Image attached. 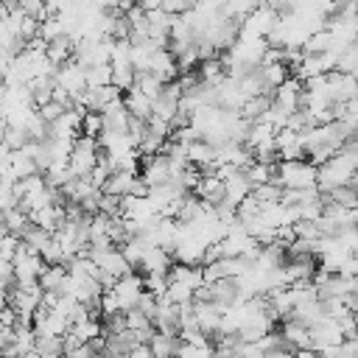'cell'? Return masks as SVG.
<instances>
[{
  "instance_id": "1",
  "label": "cell",
  "mask_w": 358,
  "mask_h": 358,
  "mask_svg": "<svg viewBox=\"0 0 358 358\" xmlns=\"http://www.w3.org/2000/svg\"><path fill=\"white\" fill-rule=\"evenodd\" d=\"M271 182L280 187H316V168L308 159H277Z\"/></svg>"
},
{
  "instance_id": "2",
  "label": "cell",
  "mask_w": 358,
  "mask_h": 358,
  "mask_svg": "<svg viewBox=\"0 0 358 358\" xmlns=\"http://www.w3.org/2000/svg\"><path fill=\"white\" fill-rule=\"evenodd\" d=\"M95 157H98V143H95V137L78 134V137L73 140V151H70V157H67V171H70V176L87 179V173L95 168Z\"/></svg>"
},
{
  "instance_id": "3",
  "label": "cell",
  "mask_w": 358,
  "mask_h": 358,
  "mask_svg": "<svg viewBox=\"0 0 358 358\" xmlns=\"http://www.w3.org/2000/svg\"><path fill=\"white\" fill-rule=\"evenodd\" d=\"M112 291H115V296H117L120 310H131L134 302H137V296L143 294V274H140V271H129V274L117 277L115 285H112Z\"/></svg>"
},
{
  "instance_id": "4",
  "label": "cell",
  "mask_w": 358,
  "mask_h": 358,
  "mask_svg": "<svg viewBox=\"0 0 358 358\" xmlns=\"http://www.w3.org/2000/svg\"><path fill=\"white\" fill-rule=\"evenodd\" d=\"M171 263H173V257L165 252V249H159V246H148L145 252H143V260H140V274H165L168 268H171Z\"/></svg>"
},
{
  "instance_id": "5",
  "label": "cell",
  "mask_w": 358,
  "mask_h": 358,
  "mask_svg": "<svg viewBox=\"0 0 358 358\" xmlns=\"http://www.w3.org/2000/svg\"><path fill=\"white\" fill-rule=\"evenodd\" d=\"M120 103L123 109L131 115V117H140V120H148L151 117V98H145L140 90L129 87L123 95H120Z\"/></svg>"
},
{
  "instance_id": "6",
  "label": "cell",
  "mask_w": 358,
  "mask_h": 358,
  "mask_svg": "<svg viewBox=\"0 0 358 358\" xmlns=\"http://www.w3.org/2000/svg\"><path fill=\"white\" fill-rule=\"evenodd\" d=\"M145 347H148L151 358H173L176 350H179V336H168V333L154 330V336L148 338Z\"/></svg>"
},
{
  "instance_id": "7",
  "label": "cell",
  "mask_w": 358,
  "mask_h": 358,
  "mask_svg": "<svg viewBox=\"0 0 358 358\" xmlns=\"http://www.w3.org/2000/svg\"><path fill=\"white\" fill-rule=\"evenodd\" d=\"M319 201H322V204H324V201H333V204H338V207H344V210H355L358 193H355V187H350V185H338V187H333V190H327V193H319Z\"/></svg>"
},
{
  "instance_id": "8",
  "label": "cell",
  "mask_w": 358,
  "mask_h": 358,
  "mask_svg": "<svg viewBox=\"0 0 358 358\" xmlns=\"http://www.w3.org/2000/svg\"><path fill=\"white\" fill-rule=\"evenodd\" d=\"M134 173H123V171H112L109 179L103 182L101 193H109V196H129L131 193V185H134Z\"/></svg>"
},
{
  "instance_id": "9",
  "label": "cell",
  "mask_w": 358,
  "mask_h": 358,
  "mask_svg": "<svg viewBox=\"0 0 358 358\" xmlns=\"http://www.w3.org/2000/svg\"><path fill=\"white\" fill-rule=\"evenodd\" d=\"M64 277H67V266H45L42 268V274H39V288L42 291H56L59 294V288H62V282H64Z\"/></svg>"
},
{
  "instance_id": "10",
  "label": "cell",
  "mask_w": 358,
  "mask_h": 358,
  "mask_svg": "<svg viewBox=\"0 0 358 358\" xmlns=\"http://www.w3.org/2000/svg\"><path fill=\"white\" fill-rule=\"evenodd\" d=\"M78 344H87V341H92L95 336H103V330H101V322L98 319H84V322H76V324H70V330H67Z\"/></svg>"
},
{
  "instance_id": "11",
  "label": "cell",
  "mask_w": 358,
  "mask_h": 358,
  "mask_svg": "<svg viewBox=\"0 0 358 358\" xmlns=\"http://www.w3.org/2000/svg\"><path fill=\"white\" fill-rule=\"evenodd\" d=\"M134 90H140L145 98H157L159 95V90H162V81L154 76V73H148V70H143V73H134V84H131Z\"/></svg>"
},
{
  "instance_id": "12",
  "label": "cell",
  "mask_w": 358,
  "mask_h": 358,
  "mask_svg": "<svg viewBox=\"0 0 358 358\" xmlns=\"http://www.w3.org/2000/svg\"><path fill=\"white\" fill-rule=\"evenodd\" d=\"M3 218H6V229H8V235H14V238H22V232L31 227L28 215H25L20 207H11L8 213H3Z\"/></svg>"
},
{
  "instance_id": "13",
  "label": "cell",
  "mask_w": 358,
  "mask_h": 358,
  "mask_svg": "<svg viewBox=\"0 0 358 358\" xmlns=\"http://www.w3.org/2000/svg\"><path fill=\"white\" fill-rule=\"evenodd\" d=\"M252 196L260 201V207H271V204H280L282 187H280V185H274V182H266V185L252 187Z\"/></svg>"
},
{
  "instance_id": "14",
  "label": "cell",
  "mask_w": 358,
  "mask_h": 358,
  "mask_svg": "<svg viewBox=\"0 0 358 358\" xmlns=\"http://www.w3.org/2000/svg\"><path fill=\"white\" fill-rule=\"evenodd\" d=\"M355 64H358V50H355V45H347V48L338 53V59H336L333 70H336V73L355 76Z\"/></svg>"
},
{
  "instance_id": "15",
  "label": "cell",
  "mask_w": 358,
  "mask_h": 358,
  "mask_svg": "<svg viewBox=\"0 0 358 358\" xmlns=\"http://www.w3.org/2000/svg\"><path fill=\"white\" fill-rule=\"evenodd\" d=\"M20 241L28 246V252H36V255H39V249L50 241V232H45V229H39V227H34V224H31V227L22 232V238H20Z\"/></svg>"
},
{
  "instance_id": "16",
  "label": "cell",
  "mask_w": 358,
  "mask_h": 358,
  "mask_svg": "<svg viewBox=\"0 0 358 358\" xmlns=\"http://www.w3.org/2000/svg\"><path fill=\"white\" fill-rule=\"evenodd\" d=\"M34 350L42 355H62V336H36L34 333Z\"/></svg>"
},
{
  "instance_id": "17",
  "label": "cell",
  "mask_w": 358,
  "mask_h": 358,
  "mask_svg": "<svg viewBox=\"0 0 358 358\" xmlns=\"http://www.w3.org/2000/svg\"><path fill=\"white\" fill-rule=\"evenodd\" d=\"M101 115L98 112H84L81 115V126H78V134H84V137H98L101 134Z\"/></svg>"
},
{
  "instance_id": "18",
  "label": "cell",
  "mask_w": 358,
  "mask_h": 358,
  "mask_svg": "<svg viewBox=\"0 0 358 358\" xmlns=\"http://www.w3.org/2000/svg\"><path fill=\"white\" fill-rule=\"evenodd\" d=\"M123 316H126V327H129V330H134V333L154 327V324H151V319H145V316H143L140 310H134V308H131V310H123Z\"/></svg>"
},
{
  "instance_id": "19",
  "label": "cell",
  "mask_w": 358,
  "mask_h": 358,
  "mask_svg": "<svg viewBox=\"0 0 358 358\" xmlns=\"http://www.w3.org/2000/svg\"><path fill=\"white\" fill-rule=\"evenodd\" d=\"M17 196H14V185L11 182H0V213H8L11 207H17Z\"/></svg>"
},
{
  "instance_id": "20",
  "label": "cell",
  "mask_w": 358,
  "mask_h": 358,
  "mask_svg": "<svg viewBox=\"0 0 358 358\" xmlns=\"http://www.w3.org/2000/svg\"><path fill=\"white\" fill-rule=\"evenodd\" d=\"M17 246H20V238H14V235H0V257H3V260H11L14 252H17Z\"/></svg>"
},
{
  "instance_id": "21",
  "label": "cell",
  "mask_w": 358,
  "mask_h": 358,
  "mask_svg": "<svg viewBox=\"0 0 358 358\" xmlns=\"http://www.w3.org/2000/svg\"><path fill=\"white\" fill-rule=\"evenodd\" d=\"M11 285H14V266H11V260L0 257V288L8 291Z\"/></svg>"
},
{
  "instance_id": "22",
  "label": "cell",
  "mask_w": 358,
  "mask_h": 358,
  "mask_svg": "<svg viewBox=\"0 0 358 358\" xmlns=\"http://www.w3.org/2000/svg\"><path fill=\"white\" fill-rule=\"evenodd\" d=\"M336 322H338V330H341L344 338H355V313H347V316H341Z\"/></svg>"
},
{
  "instance_id": "23",
  "label": "cell",
  "mask_w": 358,
  "mask_h": 358,
  "mask_svg": "<svg viewBox=\"0 0 358 358\" xmlns=\"http://www.w3.org/2000/svg\"><path fill=\"white\" fill-rule=\"evenodd\" d=\"M0 327H17V310L11 305L0 308Z\"/></svg>"
},
{
  "instance_id": "24",
  "label": "cell",
  "mask_w": 358,
  "mask_h": 358,
  "mask_svg": "<svg viewBox=\"0 0 358 358\" xmlns=\"http://www.w3.org/2000/svg\"><path fill=\"white\" fill-rule=\"evenodd\" d=\"M62 358H95V352L90 350V344H76V347L67 350Z\"/></svg>"
},
{
  "instance_id": "25",
  "label": "cell",
  "mask_w": 358,
  "mask_h": 358,
  "mask_svg": "<svg viewBox=\"0 0 358 358\" xmlns=\"http://www.w3.org/2000/svg\"><path fill=\"white\" fill-rule=\"evenodd\" d=\"M229 358H249V355H243V352H232Z\"/></svg>"
},
{
  "instance_id": "26",
  "label": "cell",
  "mask_w": 358,
  "mask_h": 358,
  "mask_svg": "<svg viewBox=\"0 0 358 358\" xmlns=\"http://www.w3.org/2000/svg\"><path fill=\"white\" fill-rule=\"evenodd\" d=\"M210 358H218V355H215V352H210Z\"/></svg>"
}]
</instances>
